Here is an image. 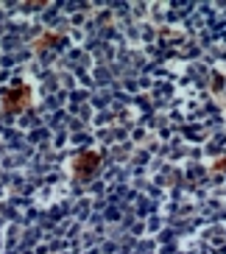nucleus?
Returning <instances> with one entry per match:
<instances>
[{
    "label": "nucleus",
    "mask_w": 226,
    "mask_h": 254,
    "mask_svg": "<svg viewBox=\"0 0 226 254\" xmlns=\"http://www.w3.org/2000/svg\"><path fill=\"white\" fill-rule=\"evenodd\" d=\"M25 101H28V90H25V87H14V90H11V92L6 95L3 106H6L8 112H11V109H17L20 104H25Z\"/></svg>",
    "instance_id": "obj_1"
},
{
    "label": "nucleus",
    "mask_w": 226,
    "mask_h": 254,
    "mask_svg": "<svg viewBox=\"0 0 226 254\" xmlns=\"http://www.w3.org/2000/svg\"><path fill=\"white\" fill-rule=\"evenodd\" d=\"M92 165H98V157L95 154H87V157H81V162L75 165V168H78V173H87Z\"/></svg>",
    "instance_id": "obj_2"
}]
</instances>
